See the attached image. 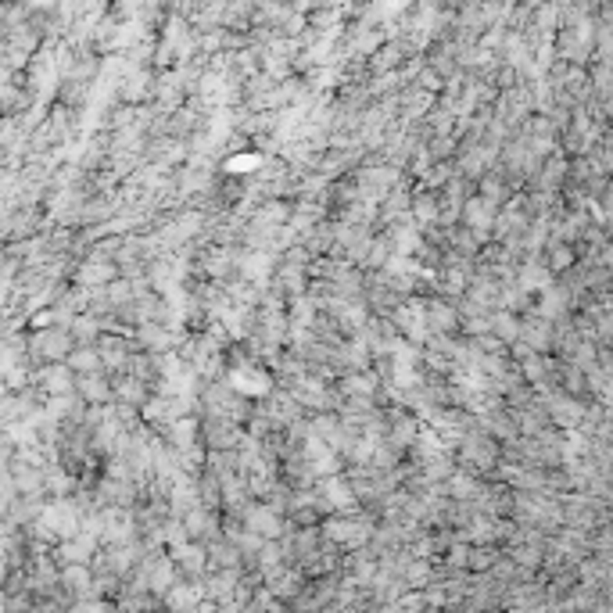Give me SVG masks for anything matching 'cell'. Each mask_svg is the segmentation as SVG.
Listing matches in <instances>:
<instances>
[{"instance_id": "4", "label": "cell", "mask_w": 613, "mask_h": 613, "mask_svg": "<svg viewBox=\"0 0 613 613\" xmlns=\"http://www.w3.org/2000/svg\"><path fill=\"white\" fill-rule=\"evenodd\" d=\"M323 495H327V502L334 510H352L355 506V488L341 474H330L327 481H323Z\"/></svg>"}, {"instance_id": "14", "label": "cell", "mask_w": 613, "mask_h": 613, "mask_svg": "<svg viewBox=\"0 0 613 613\" xmlns=\"http://www.w3.org/2000/svg\"><path fill=\"white\" fill-rule=\"evenodd\" d=\"M488 219H492V208L484 205V201H470V205H466V223H470V226H484Z\"/></svg>"}, {"instance_id": "17", "label": "cell", "mask_w": 613, "mask_h": 613, "mask_svg": "<svg viewBox=\"0 0 613 613\" xmlns=\"http://www.w3.org/2000/svg\"><path fill=\"white\" fill-rule=\"evenodd\" d=\"M65 581H68V588L83 592V588H90V574H86L83 567H68V570H65Z\"/></svg>"}, {"instance_id": "18", "label": "cell", "mask_w": 613, "mask_h": 613, "mask_svg": "<svg viewBox=\"0 0 613 613\" xmlns=\"http://www.w3.org/2000/svg\"><path fill=\"white\" fill-rule=\"evenodd\" d=\"M416 219H420V223H434V219H438V201L420 197V201H416Z\"/></svg>"}, {"instance_id": "16", "label": "cell", "mask_w": 613, "mask_h": 613, "mask_svg": "<svg viewBox=\"0 0 613 613\" xmlns=\"http://www.w3.org/2000/svg\"><path fill=\"white\" fill-rule=\"evenodd\" d=\"M86 399H94V402H101V399H108V394H112V388H104L97 376H90V381H83V388H79Z\"/></svg>"}, {"instance_id": "6", "label": "cell", "mask_w": 613, "mask_h": 613, "mask_svg": "<svg viewBox=\"0 0 613 613\" xmlns=\"http://www.w3.org/2000/svg\"><path fill=\"white\" fill-rule=\"evenodd\" d=\"M101 363H104V359H101V352H97V348H76V352L68 355V366L76 370V373H83V370L90 373V370H97Z\"/></svg>"}, {"instance_id": "8", "label": "cell", "mask_w": 613, "mask_h": 613, "mask_svg": "<svg viewBox=\"0 0 613 613\" xmlns=\"http://www.w3.org/2000/svg\"><path fill=\"white\" fill-rule=\"evenodd\" d=\"M43 381H47V391H50V394H68V391H72V366H65V370H47Z\"/></svg>"}, {"instance_id": "20", "label": "cell", "mask_w": 613, "mask_h": 613, "mask_svg": "<svg viewBox=\"0 0 613 613\" xmlns=\"http://www.w3.org/2000/svg\"><path fill=\"white\" fill-rule=\"evenodd\" d=\"M169 581H172V563H158V570H154V588H169Z\"/></svg>"}, {"instance_id": "7", "label": "cell", "mask_w": 613, "mask_h": 613, "mask_svg": "<svg viewBox=\"0 0 613 613\" xmlns=\"http://www.w3.org/2000/svg\"><path fill=\"white\" fill-rule=\"evenodd\" d=\"M176 563L190 570V574H201L205 570V549H194V545H179L176 549Z\"/></svg>"}, {"instance_id": "3", "label": "cell", "mask_w": 613, "mask_h": 613, "mask_svg": "<svg viewBox=\"0 0 613 613\" xmlns=\"http://www.w3.org/2000/svg\"><path fill=\"white\" fill-rule=\"evenodd\" d=\"M32 352L36 355H43V359H61L72 352V330H43L40 337L32 341Z\"/></svg>"}, {"instance_id": "10", "label": "cell", "mask_w": 613, "mask_h": 613, "mask_svg": "<svg viewBox=\"0 0 613 613\" xmlns=\"http://www.w3.org/2000/svg\"><path fill=\"white\" fill-rule=\"evenodd\" d=\"M244 277L248 280H265L269 277V255L262 251V255H248L244 259Z\"/></svg>"}, {"instance_id": "12", "label": "cell", "mask_w": 613, "mask_h": 613, "mask_svg": "<svg viewBox=\"0 0 613 613\" xmlns=\"http://www.w3.org/2000/svg\"><path fill=\"white\" fill-rule=\"evenodd\" d=\"M115 394H119L122 402H133V405L143 409V384H140V381H122V384H115Z\"/></svg>"}, {"instance_id": "13", "label": "cell", "mask_w": 613, "mask_h": 613, "mask_svg": "<svg viewBox=\"0 0 613 613\" xmlns=\"http://www.w3.org/2000/svg\"><path fill=\"white\" fill-rule=\"evenodd\" d=\"M208 527H212V516H208V513H201V510L194 506V510L187 513V534H194V538H197V534H205Z\"/></svg>"}, {"instance_id": "1", "label": "cell", "mask_w": 613, "mask_h": 613, "mask_svg": "<svg viewBox=\"0 0 613 613\" xmlns=\"http://www.w3.org/2000/svg\"><path fill=\"white\" fill-rule=\"evenodd\" d=\"M230 391H237V394H251V399H262V394L273 391V381H269V373L262 370H251V366H237L230 373Z\"/></svg>"}, {"instance_id": "2", "label": "cell", "mask_w": 613, "mask_h": 613, "mask_svg": "<svg viewBox=\"0 0 613 613\" xmlns=\"http://www.w3.org/2000/svg\"><path fill=\"white\" fill-rule=\"evenodd\" d=\"M244 524H248V531H255L262 538H280L283 534V520L273 506H248Z\"/></svg>"}, {"instance_id": "21", "label": "cell", "mask_w": 613, "mask_h": 613, "mask_svg": "<svg viewBox=\"0 0 613 613\" xmlns=\"http://www.w3.org/2000/svg\"><path fill=\"white\" fill-rule=\"evenodd\" d=\"M445 283H448V291H459V287H463V277H459V269H452V273L445 277Z\"/></svg>"}, {"instance_id": "11", "label": "cell", "mask_w": 613, "mask_h": 613, "mask_svg": "<svg viewBox=\"0 0 613 613\" xmlns=\"http://www.w3.org/2000/svg\"><path fill=\"white\" fill-rule=\"evenodd\" d=\"M259 165H262V154L244 151V154H237V158L226 161V172H251V169H259Z\"/></svg>"}, {"instance_id": "22", "label": "cell", "mask_w": 613, "mask_h": 613, "mask_svg": "<svg viewBox=\"0 0 613 613\" xmlns=\"http://www.w3.org/2000/svg\"><path fill=\"white\" fill-rule=\"evenodd\" d=\"M463 560H466V549L456 545V549H452V563H463Z\"/></svg>"}, {"instance_id": "9", "label": "cell", "mask_w": 613, "mask_h": 613, "mask_svg": "<svg viewBox=\"0 0 613 613\" xmlns=\"http://www.w3.org/2000/svg\"><path fill=\"white\" fill-rule=\"evenodd\" d=\"M112 277H115V265H108V262H94V265H86L79 273L83 283H108Z\"/></svg>"}, {"instance_id": "5", "label": "cell", "mask_w": 613, "mask_h": 613, "mask_svg": "<svg viewBox=\"0 0 613 613\" xmlns=\"http://www.w3.org/2000/svg\"><path fill=\"white\" fill-rule=\"evenodd\" d=\"M327 534L341 545H359V542H366L370 531L363 524H355V520H334V524H327Z\"/></svg>"}, {"instance_id": "15", "label": "cell", "mask_w": 613, "mask_h": 613, "mask_svg": "<svg viewBox=\"0 0 613 613\" xmlns=\"http://www.w3.org/2000/svg\"><path fill=\"white\" fill-rule=\"evenodd\" d=\"M412 438H416V423H412V420H399V423L391 427V441L394 445H409Z\"/></svg>"}, {"instance_id": "19", "label": "cell", "mask_w": 613, "mask_h": 613, "mask_svg": "<svg viewBox=\"0 0 613 613\" xmlns=\"http://www.w3.org/2000/svg\"><path fill=\"white\" fill-rule=\"evenodd\" d=\"M97 334V323L94 319H76L72 323V337H94Z\"/></svg>"}]
</instances>
